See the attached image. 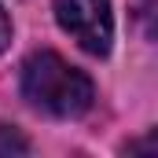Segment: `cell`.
Here are the masks:
<instances>
[{
  "mask_svg": "<svg viewBox=\"0 0 158 158\" xmlns=\"http://www.w3.org/2000/svg\"><path fill=\"white\" fill-rule=\"evenodd\" d=\"M22 96L52 118H77L92 107L96 92L88 74L70 66L55 52H37L22 66Z\"/></svg>",
  "mask_w": 158,
  "mask_h": 158,
  "instance_id": "1",
  "label": "cell"
},
{
  "mask_svg": "<svg viewBox=\"0 0 158 158\" xmlns=\"http://www.w3.org/2000/svg\"><path fill=\"white\" fill-rule=\"evenodd\" d=\"M55 19L85 52H92V55L110 52L114 19H110L107 0H55Z\"/></svg>",
  "mask_w": 158,
  "mask_h": 158,
  "instance_id": "2",
  "label": "cell"
},
{
  "mask_svg": "<svg viewBox=\"0 0 158 158\" xmlns=\"http://www.w3.org/2000/svg\"><path fill=\"white\" fill-rule=\"evenodd\" d=\"M7 151H26V140L19 132H11L7 125H0V155H7Z\"/></svg>",
  "mask_w": 158,
  "mask_h": 158,
  "instance_id": "3",
  "label": "cell"
},
{
  "mask_svg": "<svg viewBox=\"0 0 158 158\" xmlns=\"http://www.w3.org/2000/svg\"><path fill=\"white\" fill-rule=\"evenodd\" d=\"M11 44V19L4 15V7H0V52Z\"/></svg>",
  "mask_w": 158,
  "mask_h": 158,
  "instance_id": "4",
  "label": "cell"
}]
</instances>
